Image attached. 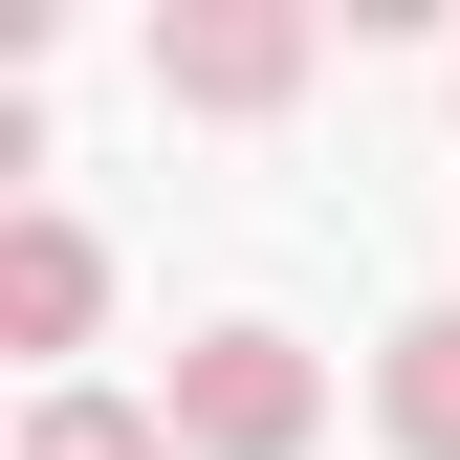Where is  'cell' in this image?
<instances>
[{"mask_svg": "<svg viewBox=\"0 0 460 460\" xmlns=\"http://www.w3.org/2000/svg\"><path fill=\"white\" fill-rule=\"evenodd\" d=\"M373 417H394V460H460V307H417L373 351Z\"/></svg>", "mask_w": 460, "mask_h": 460, "instance_id": "277c9868", "label": "cell"}, {"mask_svg": "<svg viewBox=\"0 0 460 460\" xmlns=\"http://www.w3.org/2000/svg\"><path fill=\"white\" fill-rule=\"evenodd\" d=\"M22 460H176V417H154V394H44Z\"/></svg>", "mask_w": 460, "mask_h": 460, "instance_id": "5b68a950", "label": "cell"}, {"mask_svg": "<svg viewBox=\"0 0 460 460\" xmlns=\"http://www.w3.org/2000/svg\"><path fill=\"white\" fill-rule=\"evenodd\" d=\"M88 307H110L88 219H0V351H88Z\"/></svg>", "mask_w": 460, "mask_h": 460, "instance_id": "3957f363", "label": "cell"}, {"mask_svg": "<svg viewBox=\"0 0 460 460\" xmlns=\"http://www.w3.org/2000/svg\"><path fill=\"white\" fill-rule=\"evenodd\" d=\"M307 66H329V22H307V0H176V22H154V88L219 110V132H242V110H285Z\"/></svg>", "mask_w": 460, "mask_h": 460, "instance_id": "7a4b0ae2", "label": "cell"}, {"mask_svg": "<svg viewBox=\"0 0 460 460\" xmlns=\"http://www.w3.org/2000/svg\"><path fill=\"white\" fill-rule=\"evenodd\" d=\"M154 417H176V460H307V438H329V373L285 351V329H198Z\"/></svg>", "mask_w": 460, "mask_h": 460, "instance_id": "6da1fadb", "label": "cell"}]
</instances>
